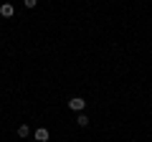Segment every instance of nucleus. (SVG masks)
I'll return each mask as SVG.
<instances>
[{
	"label": "nucleus",
	"mask_w": 152,
	"mask_h": 142,
	"mask_svg": "<svg viewBox=\"0 0 152 142\" xmlns=\"http://www.w3.org/2000/svg\"><path fill=\"white\" fill-rule=\"evenodd\" d=\"M31 135V127L28 124H18V137H28Z\"/></svg>",
	"instance_id": "nucleus-5"
},
{
	"label": "nucleus",
	"mask_w": 152,
	"mask_h": 142,
	"mask_svg": "<svg viewBox=\"0 0 152 142\" xmlns=\"http://www.w3.org/2000/svg\"><path fill=\"white\" fill-rule=\"evenodd\" d=\"M23 3H26V8H36V3H38V0H23Z\"/></svg>",
	"instance_id": "nucleus-6"
},
{
	"label": "nucleus",
	"mask_w": 152,
	"mask_h": 142,
	"mask_svg": "<svg viewBox=\"0 0 152 142\" xmlns=\"http://www.w3.org/2000/svg\"><path fill=\"white\" fill-rule=\"evenodd\" d=\"M48 130H46V127H38V130H36V140L38 142H48Z\"/></svg>",
	"instance_id": "nucleus-3"
},
{
	"label": "nucleus",
	"mask_w": 152,
	"mask_h": 142,
	"mask_svg": "<svg viewBox=\"0 0 152 142\" xmlns=\"http://www.w3.org/2000/svg\"><path fill=\"white\" fill-rule=\"evenodd\" d=\"M13 13H15V8H13L10 3H5V5H0V15H3V18H13Z\"/></svg>",
	"instance_id": "nucleus-2"
},
{
	"label": "nucleus",
	"mask_w": 152,
	"mask_h": 142,
	"mask_svg": "<svg viewBox=\"0 0 152 142\" xmlns=\"http://www.w3.org/2000/svg\"><path fill=\"white\" fill-rule=\"evenodd\" d=\"M89 122H91V119H89L86 114H79V117H76V124H79V127H89Z\"/></svg>",
	"instance_id": "nucleus-4"
},
{
	"label": "nucleus",
	"mask_w": 152,
	"mask_h": 142,
	"mask_svg": "<svg viewBox=\"0 0 152 142\" xmlns=\"http://www.w3.org/2000/svg\"><path fill=\"white\" fill-rule=\"evenodd\" d=\"M84 107H86V102H84L81 97L69 99V109H71V112H84Z\"/></svg>",
	"instance_id": "nucleus-1"
}]
</instances>
